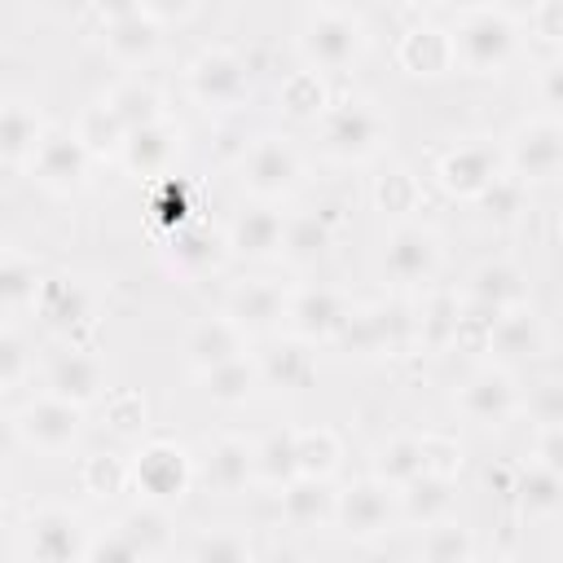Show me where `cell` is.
I'll list each match as a JSON object with an SVG mask.
<instances>
[{
	"label": "cell",
	"mask_w": 563,
	"mask_h": 563,
	"mask_svg": "<svg viewBox=\"0 0 563 563\" xmlns=\"http://www.w3.org/2000/svg\"><path fill=\"white\" fill-rule=\"evenodd\" d=\"M449 31H453L457 66L471 75H497L515 57V44H519L515 18L497 4H466Z\"/></svg>",
	"instance_id": "6da1fadb"
},
{
	"label": "cell",
	"mask_w": 563,
	"mask_h": 563,
	"mask_svg": "<svg viewBox=\"0 0 563 563\" xmlns=\"http://www.w3.org/2000/svg\"><path fill=\"white\" fill-rule=\"evenodd\" d=\"M383 136H387V119L378 114L374 101L347 97L321 114V145L339 163H365L369 154H378Z\"/></svg>",
	"instance_id": "7a4b0ae2"
},
{
	"label": "cell",
	"mask_w": 563,
	"mask_h": 563,
	"mask_svg": "<svg viewBox=\"0 0 563 563\" xmlns=\"http://www.w3.org/2000/svg\"><path fill=\"white\" fill-rule=\"evenodd\" d=\"M396 519H400V493L378 475L352 479L334 501V523L352 541H378L396 528Z\"/></svg>",
	"instance_id": "3957f363"
},
{
	"label": "cell",
	"mask_w": 563,
	"mask_h": 563,
	"mask_svg": "<svg viewBox=\"0 0 563 563\" xmlns=\"http://www.w3.org/2000/svg\"><path fill=\"white\" fill-rule=\"evenodd\" d=\"M84 431V405L57 396V391H44V396H31L18 413H13V435L35 449V453H66Z\"/></svg>",
	"instance_id": "277c9868"
},
{
	"label": "cell",
	"mask_w": 563,
	"mask_h": 563,
	"mask_svg": "<svg viewBox=\"0 0 563 563\" xmlns=\"http://www.w3.org/2000/svg\"><path fill=\"white\" fill-rule=\"evenodd\" d=\"M194 475H198V462L176 440H145L141 453L132 457V488L145 501H163V506L180 501L189 493Z\"/></svg>",
	"instance_id": "5b68a950"
},
{
	"label": "cell",
	"mask_w": 563,
	"mask_h": 563,
	"mask_svg": "<svg viewBox=\"0 0 563 563\" xmlns=\"http://www.w3.org/2000/svg\"><path fill=\"white\" fill-rule=\"evenodd\" d=\"M185 88L202 110H238L251 97V75L233 48H202L185 70Z\"/></svg>",
	"instance_id": "8992f818"
},
{
	"label": "cell",
	"mask_w": 563,
	"mask_h": 563,
	"mask_svg": "<svg viewBox=\"0 0 563 563\" xmlns=\"http://www.w3.org/2000/svg\"><path fill=\"white\" fill-rule=\"evenodd\" d=\"M365 48V31L352 13L343 9H330L321 4L308 22H303V35H299V53L312 70H347Z\"/></svg>",
	"instance_id": "52a82bcc"
},
{
	"label": "cell",
	"mask_w": 563,
	"mask_h": 563,
	"mask_svg": "<svg viewBox=\"0 0 563 563\" xmlns=\"http://www.w3.org/2000/svg\"><path fill=\"white\" fill-rule=\"evenodd\" d=\"M22 537H26V554L35 563H84L88 541H92L84 519L66 506H35L22 523Z\"/></svg>",
	"instance_id": "ba28073f"
},
{
	"label": "cell",
	"mask_w": 563,
	"mask_h": 563,
	"mask_svg": "<svg viewBox=\"0 0 563 563\" xmlns=\"http://www.w3.org/2000/svg\"><path fill=\"white\" fill-rule=\"evenodd\" d=\"M506 172H515L528 185L554 180L563 172V119L541 114L519 123L506 141Z\"/></svg>",
	"instance_id": "9c48e42d"
},
{
	"label": "cell",
	"mask_w": 563,
	"mask_h": 563,
	"mask_svg": "<svg viewBox=\"0 0 563 563\" xmlns=\"http://www.w3.org/2000/svg\"><path fill=\"white\" fill-rule=\"evenodd\" d=\"M238 172H242V189L260 202H277L282 194L295 189L299 180V154L286 136H255L242 158H238Z\"/></svg>",
	"instance_id": "30bf717a"
},
{
	"label": "cell",
	"mask_w": 563,
	"mask_h": 563,
	"mask_svg": "<svg viewBox=\"0 0 563 563\" xmlns=\"http://www.w3.org/2000/svg\"><path fill=\"white\" fill-rule=\"evenodd\" d=\"M506 172V154L488 141H466V145H453L449 154H440L435 163V180L449 198H466L475 202L497 176Z\"/></svg>",
	"instance_id": "8fae6325"
},
{
	"label": "cell",
	"mask_w": 563,
	"mask_h": 563,
	"mask_svg": "<svg viewBox=\"0 0 563 563\" xmlns=\"http://www.w3.org/2000/svg\"><path fill=\"white\" fill-rule=\"evenodd\" d=\"M88 163H92V154H88V145L75 136V128H48V132L40 136V145H35V154H31L26 167H31V176H35L44 189L70 194V189L84 185Z\"/></svg>",
	"instance_id": "7c38bea8"
},
{
	"label": "cell",
	"mask_w": 563,
	"mask_h": 563,
	"mask_svg": "<svg viewBox=\"0 0 563 563\" xmlns=\"http://www.w3.org/2000/svg\"><path fill=\"white\" fill-rule=\"evenodd\" d=\"M440 268V238L422 224H396L383 246V277L391 286H422Z\"/></svg>",
	"instance_id": "4fadbf2b"
},
{
	"label": "cell",
	"mask_w": 563,
	"mask_h": 563,
	"mask_svg": "<svg viewBox=\"0 0 563 563\" xmlns=\"http://www.w3.org/2000/svg\"><path fill=\"white\" fill-rule=\"evenodd\" d=\"M519 387H515V378H510V369L506 365H484V369H475L466 383H462V391H457V409L475 422V427H506L515 413H519Z\"/></svg>",
	"instance_id": "5bb4252c"
},
{
	"label": "cell",
	"mask_w": 563,
	"mask_h": 563,
	"mask_svg": "<svg viewBox=\"0 0 563 563\" xmlns=\"http://www.w3.org/2000/svg\"><path fill=\"white\" fill-rule=\"evenodd\" d=\"M198 479L216 493V497H238L246 493L260 475H255V444L242 435H216L207 440L202 457H198Z\"/></svg>",
	"instance_id": "9a60e30c"
},
{
	"label": "cell",
	"mask_w": 563,
	"mask_h": 563,
	"mask_svg": "<svg viewBox=\"0 0 563 563\" xmlns=\"http://www.w3.org/2000/svg\"><path fill=\"white\" fill-rule=\"evenodd\" d=\"M347 312L352 308L334 286H303V290H290L286 325H290V334H299L308 343H334Z\"/></svg>",
	"instance_id": "2e32d148"
},
{
	"label": "cell",
	"mask_w": 563,
	"mask_h": 563,
	"mask_svg": "<svg viewBox=\"0 0 563 563\" xmlns=\"http://www.w3.org/2000/svg\"><path fill=\"white\" fill-rule=\"evenodd\" d=\"M242 352H246V330L229 312H211V317L194 321L185 334V365L194 374H207V369H216Z\"/></svg>",
	"instance_id": "e0dca14e"
},
{
	"label": "cell",
	"mask_w": 563,
	"mask_h": 563,
	"mask_svg": "<svg viewBox=\"0 0 563 563\" xmlns=\"http://www.w3.org/2000/svg\"><path fill=\"white\" fill-rule=\"evenodd\" d=\"M224 242L238 260H277L286 242V216L273 202H255L229 224Z\"/></svg>",
	"instance_id": "ac0fdd59"
},
{
	"label": "cell",
	"mask_w": 563,
	"mask_h": 563,
	"mask_svg": "<svg viewBox=\"0 0 563 563\" xmlns=\"http://www.w3.org/2000/svg\"><path fill=\"white\" fill-rule=\"evenodd\" d=\"M396 66L405 75H418V79H435L444 75L449 66H457V53H453V31L435 26V22H418L400 35L396 44Z\"/></svg>",
	"instance_id": "d6986e66"
},
{
	"label": "cell",
	"mask_w": 563,
	"mask_h": 563,
	"mask_svg": "<svg viewBox=\"0 0 563 563\" xmlns=\"http://www.w3.org/2000/svg\"><path fill=\"white\" fill-rule=\"evenodd\" d=\"M180 141H185L180 123H172V119L145 123V128L128 132L119 163H123L132 176H163V172L172 167V158L180 154Z\"/></svg>",
	"instance_id": "ffe728a7"
},
{
	"label": "cell",
	"mask_w": 563,
	"mask_h": 563,
	"mask_svg": "<svg viewBox=\"0 0 563 563\" xmlns=\"http://www.w3.org/2000/svg\"><path fill=\"white\" fill-rule=\"evenodd\" d=\"M286 303H290V295H286L273 277H255V282H242V286L229 290L224 312H229L246 334H264V330H273L277 321H286Z\"/></svg>",
	"instance_id": "44dd1931"
},
{
	"label": "cell",
	"mask_w": 563,
	"mask_h": 563,
	"mask_svg": "<svg viewBox=\"0 0 563 563\" xmlns=\"http://www.w3.org/2000/svg\"><path fill=\"white\" fill-rule=\"evenodd\" d=\"M48 391H57L75 405H92L106 396V365L84 347H66L48 365Z\"/></svg>",
	"instance_id": "7402d4cb"
},
{
	"label": "cell",
	"mask_w": 563,
	"mask_h": 563,
	"mask_svg": "<svg viewBox=\"0 0 563 563\" xmlns=\"http://www.w3.org/2000/svg\"><path fill=\"white\" fill-rule=\"evenodd\" d=\"M282 519L295 528V532H312L321 523H334V501L339 493L330 488V479L321 475H295L282 493Z\"/></svg>",
	"instance_id": "603a6c76"
},
{
	"label": "cell",
	"mask_w": 563,
	"mask_h": 563,
	"mask_svg": "<svg viewBox=\"0 0 563 563\" xmlns=\"http://www.w3.org/2000/svg\"><path fill=\"white\" fill-rule=\"evenodd\" d=\"M35 317H40L48 330L75 334V330L88 325V317H92V295H88V286L75 282V277H48V282L40 286Z\"/></svg>",
	"instance_id": "cb8c5ba5"
},
{
	"label": "cell",
	"mask_w": 563,
	"mask_h": 563,
	"mask_svg": "<svg viewBox=\"0 0 563 563\" xmlns=\"http://www.w3.org/2000/svg\"><path fill=\"white\" fill-rule=\"evenodd\" d=\"M260 374H264V387H273V391H303V387H312V378H317L312 343L299 339V334L273 343L260 356Z\"/></svg>",
	"instance_id": "d4e9b609"
},
{
	"label": "cell",
	"mask_w": 563,
	"mask_h": 563,
	"mask_svg": "<svg viewBox=\"0 0 563 563\" xmlns=\"http://www.w3.org/2000/svg\"><path fill=\"white\" fill-rule=\"evenodd\" d=\"M224 251H229V242L220 233L194 224V229H176L172 233V242L163 246V264L176 277H202V273H211L224 260Z\"/></svg>",
	"instance_id": "484cf974"
},
{
	"label": "cell",
	"mask_w": 563,
	"mask_h": 563,
	"mask_svg": "<svg viewBox=\"0 0 563 563\" xmlns=\"http://www.w3.org/2000/svg\"><path fill=\"white\" fill-rule=\"evenodd\" d=\"M462 299L484 303V308H493V312H510V308H519V303L528 299V282H523V273H519L515 264H506V260H484V264L466 277V295H462Z\"/></svg>",
	"instance_id": "4316f807"
},
{
	"label": "cell",
	"mask_w": 563,
	"mask_h": 563,
	"mask_svg": "<svg viewBox=\"0 0 563 563\" xmlns=\"http://www.w3.org/2000/svg\"><path fill=\"white\" fill-rule=\"evenodd\" d=\"M44 132H48V128H44L35 101L9 97L4 110H0V158H4L9 167L31 163V154H35V145H40Z\"/></svg>",
	"instance_id": "83f0119b"
},
{
	"label": "cell",
	"mask_w": 563,
	"mask_h": 563,
	"mask_svg": "<svg viewBox=\"0 0 563 563\" xmlns=\"http://www.w3.org/2000/svg\"><path fill=\"white\" fill-rule=\"evenodd\" d=\"M510 497H515L523 519H554V515H563V475L532 462V466L515 471Z\"/></svg>",
	"instance_id": "f1b7e54d"
},
{
	"label": "cell",
	"mask_w": 563,
	"mask_h": 563,
	"mask_svg": "<svg viewBox=\"0 0 563 563\" xmlns=\"http://www.w3.org/2000/svg\"><path fill=\"white\" fill-rule=\"evenodd\" d=\"M202 378V396L211 400V405H246L260 387H264V374H260V361L255 356H233V361H224V365H216V369H207V374H198Z\"/></svg>",
	"instance_id": "f546056e"
},
{
	"label": "cell",
	"mask_w": 563,
	"mask_h": 563,
	"mask_svg": "<svg viewBox=\"0 0 563 563\" xmlns=\"http://www.w3.org/2000/svg\"><path fill=\"white\" fill-rule=\"evenodd\" d=\"M449 510H453V475L422 471L413 484L400 488V515L418 528H431V523L449 519Z\"/></svg>",
	"instance_id": "4dcf8cb0"
},
{
	"label": "cell",
	"mask_w": 563,
	"mask_h": 563,
	"mask_svg": "<svg viewBox=\"0 0 563 563\" xmlns=\"http://www.w3.org/2000/svg\"><path fill=\"white\" fill-rule=\"evenodd\" d=\"M541 347H545V330H541V321H537L523 303L497 317L493 339H488V352H493V356H501V361H523V356H537Z\"/></svg>",
	"instance_id": "1f68e13d"
},
{
	"label": "cell",
	"mask_w": 563,
	"mask_h": 563,
	"mask_svg": "<svg viewBox=\"0 0 563 563\" xmlns=\"http://www.w3.org/2000/svg\"><path fill=\"white\" fill-rule=\"evenodd\" d=\"M106 53L123 66H141L158 53V22L150 13H132L119 22H106Z\"/></svg>",
	"instance_id": "d6a6232c"
},
{
	"label": "cell",
	"mask_w": 563,
	"mask_h": 563,
	"mask_svg": "<svg viewBox=\"0 0 563 563\" xmlns=\"http://www.w3.org/2000/svg\"><path fill=\"white\" fill-rule=\"evenodd\" d=\"M75 136L88 145L92 158H119L123 154V141H128V128L123 119L114 114V106L101 97V101H88L75 119Z\"/></svg>",
	"instance_id": "836d02e7"
},
{
	"label": "cell",
	"mask_w": 563,
	"mask_h": 563,
	"mask_svg": "<svg viewBox=\"0 0 563 563\" xmlns=\"http://www.w3.org/2000/svg\"><path fill=\"white\" fill-rule=\"evenodd\" d=\"M119 528L128 532V541L136 545L141 559H163L172 550V519H167V506L163 501H145L141 497V506H132L119 519Z\"/></svg>",
	"instance_id": "e575fe53"
},
{
	"label": "cell",
	"mask_w": 563,
	"mask_h": 563,
	"mask_svg": "<svg viewBox=\"0 0 563 563\" xmlns=\"http://www.w3.org/2000/svg\"><path fill=\"white\" fill-rule=\"evenodd\" d=\"M422 471H427L422 435H391V440H383V444L374 449V471H369V475H378V479L391 484L396 493H400L405 484H413Z\"/></svg>",
	"instance_id": "d590c367"
},
{
	"label": "cell",
	"mask_w": 563,
	"mask_h": 563,
	"mask_svg": "<svg viewBox=\"0 0 563 563\" xmlns=\"http://www.w3.org/2000/svg\"><path fill=\"white\" fill-rule=\"evenodd\" d=\"M40 286H44V277H40L35 260L22 255V251H4V260H0V308H4V317H18V312L35 308Z\"/></svg>",
	"instance_id": "8d00e7d4"
},
{
	"label": "cell",
	"mask_w": 563,
	"mask_h": 563,
	"mask_svg": "<svg viewBox=\"0 0 563 563\" xmlns=\"http://www.w3.org/2000/svg\"><path fill=\"white\" fill-rule=\"evenodd\" d=\"M330 246V220L317 216V211H303V216H286V242H282V260L295 264V268H308L325 255Z\"/></svg>",
	"instance_id": "74e56055"
},
{
	"label": "cell",
	"mask_w": 563,
	"mask_h": 563,
	"mask_svg": "<svg viewBox=\"0 0 563 563\" xmlns=\"http://www.w3.org/2000/svg\"><path fill=\"white\" fill-rule=\"evenodd\" d=\"M106 101L114 106V114L123 119V128H128V132H136V128H145V123L167 119V114H163V97H158V88H154V84H145V79H119V84L106 92Z\"/></svg>",
	"instance_id": "f35d334b"
},
{
	"label": "cell",
	"mask_w": 563,
	"mask_h": 563,
	"mask_svg": "<svg viewBox=\"0 0 563 563\" xmlns=\"http://www.w3.org/2000/svg\"><path fill=\"white\" fill-rule=\"evenodd\" d=\"M457 321H462V299L457 295H431L418 312V347L444 352L457 343Z\"/></svg>",
	"instance_id": "ab89813d"
},
{
	"label": "cell",
	"mask_w": 563,
	"mask_h": 563,
	"mask_svg": "<svg viewBox=\"0 0 563 563\" xmlns=\"http://www.w3.org/2000/svg\"><path fill=\"white\" fill-rule=\"evenodd\" d=\"M255 475L268 488H286L299 475V453H295V431H268L255 440Z\"/></svg>",
	"instance_id": "60d3db41"
},
{
	"label": "cell",
	"mask_w": 563,
	"mask_h": 563,
	"mask_svg": "<svg viewBox=\"0 0 563 563\" xmlns=\"http://www.w3.org/2000/svg\"><path fill=\"white\" fill-rule=\"evenodd\" d=\"M277 106L290 114V119H321L330 110L325 101V84H321V70H290L277 88Z\"/></svg>",
	"instance_id": "b9f144b4"
},
{
	"label": "cell",
	"mask_w": 563,
	"mask_h": 563,
	"mask_svg": "<svg viewBox=\"0 0 563 563\" xmlns=\"http://www.w3.org/2000/svg\"><path fill=\"white\" fill-rule=\"evenodd\" d=\"M79 484H84V493L110 501V497L132 488V462L119 453H88L79 466Z\"/></svg>",
	"instance_id": "7bdbcfd3"
},
{
	"label": "cell",
	"mask_w": 563,
	"mask_h": 563,
	"mask_svg": "<svg viewBox=\"0 0 563 563\" xmlns=\"http://www.w3.org/2000/svg\"><path fill=\"white\" fill-rule=\"evenodd\" d=\"M295 453H299V475L330 479L343 457V444L330 427H303V431H295Z\"/></svg>",
	"instance_id": "ee69618b"
},
{
	"label": "cell",
	"mask_w": 563,
	"mask_h": 563,
	"mask_svg": "<svg viewBox=\"0 0 563 563\" xmlns=\"http://www.w3.org/2000/svg\"><path fill=\"white\" fill-rule=\"evenodd\" d=\"M418 554L431 559V563H457V559H471V554H475V537H471V528L440 519V523H431V528L422 532Z\"/></svg>",
	"instance_id": "f6af8a7d"
},
{
	"label": "cell",
	"mask_w": 563,
	"mask_h": 563,
	"mask_svg": "<svg viewBox=\"0 0 563 563\" xmlns=\"http://www.w3.org/2000/svg\"><path fill=\"white\" fill-rule=\"evenodd\" d=\"M418 198H422V189H418L413 172H405V167H391L374 180V207L383 216H409L418 207Z\"/></svg>",
	"instance_id": "bcb514c9"
},
{
	"label": "cell",
	"mask_w": 563,
	"mask_h": 563,
	"mask_svg": "<svg viewBox=\"0 0 563 563\" xmlns=\"http://www.w3.org/2000/svg\"><path fill=\"white\" fill-rule=\"evenodd\" d=\"M251 541L238 532V528H216V532H202L194 545H189V559L198 563H242L251 559Z\"/></svg>",
	"instance_id": "7dc6e473"
},
{
	"label": "cell",
	"mask_w": 563,
	"mask_h": 563,
	"mask_svg": "<svg viewBox=\"0 0 563 563\" xmlns=\"http://www.w3.org/2000/svg\"><path fill=\"white\" fill-rule=\"evenodd\" d=\"M523 189H528V180H519L515 172H501L475 202H479L484 216H493V220H515V216L523 211Z\"/></svg>",
	"instance_id": "c3c4849f"
},
{
	"label": "cell",
	"mask_w": 563,
	"mask_h": 563,
	"mask_svg": "<svg viewBox=\"0 0 563 563\" xmlns=\"http://www.w3.org/2000/svg\"><path fill=\"white\" fill-rule=\"evenodd\" d=\"M26 365H31V356H26V339L9 325V330L0 334V387H4V391H18L22 378H26Z\"/></svg>",
	"instance_id": "681fc988"
},
{
	"label": "cell",
	"mask_w": 563,
	"mask_h": 563,
	"mask_svg": "<svg viewBox=\"0 0 563 563\" xmlns=\"http://www.w3.org/2000/svg\"><path fill=\"white\" fill-rule=\"evenodd\" d=\"M106 427L110 431H141L145 427V400L136 391H110L106 396Z\"/></svg>",
	"instance_id": "f907efd6"
},
{
	"label": "cell",
	"mask_w": 563,
	"mask_h": 563,
	"mask_svg": "<svg viewBox=\"0 0 563 563\" xmlns=\"http://www.w3.org/2000/svg\"><path fill=\"white\" fill-rule=\"evenodd\" d=\"M132 559H141V554H136V545L128 541V532L114 523L110 532H101V537L88 541V559H84V563H132Z\"/></svg>",
	"instance_id": "816d5d0a"
},
{
	"label": "cell",
	"mask_w": 563,
	"mask_h": 563,
	"mask_svg": "<svg viewBox=\"0 0 563 563\" xmlns=\"http://www.w3.org/2000/svg\"><path fill=\"white\" fill-rule=\"evenodd\" d=\"M528 26L545 44H563V0H537L528 13Z\"/></svg>",
	"instance_id": "f5cc1de1"
},
{
	"label": "cell",
	"mask_w": 563,
	"mask_h": 563,
	"mask_svg": "<svg viewBox=\"0 0 563 563\" xmlns=\"http://www.w3.org/2000/svg\"><path fill=\"white\" fill-rule=\"evenodd\" d=\"M422 457H427V471H435V475H457V466H462L457 440H444V435H422Z\"/></svg>",
	"instance_id": "db71d44e"
},
{
	"label": "cell",
	"mask_w": 563,
	"mask_h": 563,
	"mask_svg": "<svg viewBox=\"0 0 563 563\" xmlns=\"http://www.w3.org/2000/svg\"><path fill=\"white\" fill-rule=\"evenodd\" d=\"M537 92H541L545 110H550L554 119H563V53H554V57L541 66V75H537Z\"/></svg>",
	"instance_id": "11a10c76"
},
{
	"label": "cell",
	"mask_w": 563,
	"mask_h": 563,
	"mask_svg": "<svg viewBox=\"0 0 563 563\" xmlns=\"http://www.w3.org/2000/svg\"><path fill=\"white\" fill-rule=\"evenodd\" d=\"M532 457H537L541 466H550V471H559V475H563V422H550V427H541Z\"/></svg>",
	"instance_id": "9f6ffc18"
},
{
	"label": "cell",
	"mask_w": 563,
	"mask_h": 563,
	"mask_svg": "<svg viewBox=\"0 0 563 563\" xmlns=\"http://www.w3.org/2000/svg\"><path fill=\"white\" fill-rule=\"evenodd\" d=\"M532 413H537L541 427L563 422V383H545V387L532 396Z\"/></svg>",
	"instance_id": "6f0895ef"
},
{
	"label": "cell",
	"mask_w": 563,
	"mask_h": 563,
	"mask_svg": "<svg viewBox=\"0 0 563 563\" xmlns=\"http://www.w3.org/2000/svg\"><path fill=\"white\" fill-rule=\"evenodd\" d=\"M185 211H189V202H185V185H180V180H172V176H163L158 220H163V224H180V220H185Z\"/></svg>",
	"instance_id": "680465c9"
},
{
	"label": "cell",
	"mask_w": 563,
	"mask_h": 563,
	"mask_svg": "<svg viewBox=\"0 0 563 563\" xmlns=\"http://www.w3.org/2000/svg\"><path fill=\"white\" fill-rule=\"evenodd\" d=\"M194 4H198V0H145V13H150L154 22H180V18L194 13Z\"/></svg>",
	"instance_id": "91938a15"
},
{
	"label": "cell",
	"mask_w": 563,
	"mask_h": 563,
	"mask_svg": "<svg viewBox=\"0 0 563 563\" xmlns=\"http://www.w3.org/2000/svg\"><path fill=\"white\" fill-rule=\"evenodd\" d=\"M92 9H97L101 22H119V18L145 13V0H92Z\"/></svg>",
	"instance_id": "94428289"
},
{
	"label": "cell",
	"mask_w": 563,
	"mask_h": 563,
	"mask_svg": "<svg viewBox=\"0 0 563 563\" xmlns=\"http://www.w3.org/2000/svg\"><path fill=\"white\" fill-rule=\"evenodd\" d=\"M405 4H418V9H427V4H440V0H405Z\"/></svg>",
	"instance_id": "6125c7cd"
},
{
	"label": "cell",
	"mask_w": 563,
	"mask_h": 563,
	"mask_svg": "<svg viewBox=\"0 0 563 563\" xmlns=\"http://www.w3.org/2000/svg\"><path fill=\"white\" fill-rule=\"evenodd\" d=\"M317 4H330V0H317Z\"/></svg>",
	"instance_id": "be15d7a7"
}]
</instances>
